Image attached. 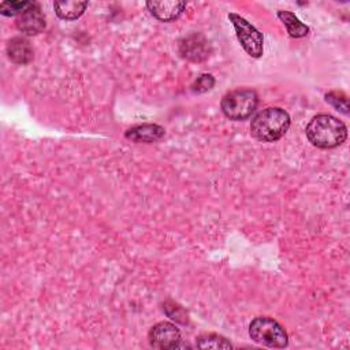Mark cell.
Masks as SVG:
<instances>
[{
    "label": "cell",
    "instance_id": "cell-1",
    "mask_svg": "<svg viewBox=\"0 0 350 350\" xmlns=\"http://www.w3.org/2000/svg\"><path fill=\"white\" fill-rule=\"evenodd\" d=\"M305 133L309 142L320 149L336 148L342 145L347 137L345 123L325 113L313 116L308 123Z\"/></svg>",
    "mask_w": 350,
    "mask_h": 350
},
{
    "label": "cell",
    "instance_id": "cell-2",
    "mask_svg": "<svg viewBox=\"0 0 350 350\" xmlns=\"http://www.w3.org/2000/svg\"><path fill=\"white\" fill-rule=\"evenodd\" d=\"M290 129V115L279 108L269 107L260 111L250 123L252 135L261 142H275Z\"/></svg>",
    "mask_w": 350,
    "mask_h": 350
},
{
    "label": "cell",
    "instance_id": "cell-3",
    "mask_svg": "<svg viewBox=\"0 0 350 350\" xmlns=\"http://www.w3.org/2000/svg\"><path fill=\"white\" fill-rule=\"evenodd\" d=\"M258 97L252 89H237L223 96L220 107L223 113L231 120H245L257 108Z\"/></svg>",
    "mask_w": 350,
    "mask_h": 350
},
{
    "label": "cell",
    "instance_id": "cell-4",
    "mask_svg": "<svg viewBox=\"0 0 350 350\" xmlns=\"http://www.w3.org/2000/svg\"><path fill=\"white\" fill-rule=\"evenodd\" d=\"M250 338L262 346L283 349L288 345V336L284 328L271 317H256L249 325Z\"/></svg>",
    "mask_w": 350,
    "mask_h": 350
},
{
    "label": "cell",
    "instance_id": "cell-5",
    "mask_svg": "<svg viewBox=\"0 0 350 350\" xmlns=\"http://www.w3.org/2000/svg\"><path fill=\"white\" fill-rule=\"evenodd\" d=\"M228 19L232 23L237 33V38L241 42L245 52L254 59L261 57L264 52L262 34L250 22H247L245 18H242L238 14H234V12L228 14Z\"/></svg>",
    "mask_w": 350,
    "mask_h": 350
},
{
    "label": "cell",
    "instance_id": "cell-6",
    "mask_svg": "<svg viewBox=\"0 0 350 350\" xmlns=\"http://www.w3.org/2000/svg\"><path fill=\"white\" fill-rule=\"evenodd\" d=\"M180 331L176 325L161 321L152 327L149 332V343L154 349L160 350H170L180 347Z\"/></svg>",
    "mask_w": 350,
    "mask_h": 350
},
{
    "label": "cell",
    "instance_id": "cell-7",
    "mask_svg": "<svg viewBox=\"0 0 350 350\" xmlns=\"http://www.w3.org/2000/svg\"><path fill=\"white\" fill-rule=\"evenodd\" d=\"M179 53L186 60L202 62L209 57L211 46L202 34L194 33L179 41Z\"/></svg>",
    "mask_w": 350,
    "mask_h": 350
},
{
    "label": "cell",
    "instance_id": "cell-8",
    "mask_svg": "<svg viewBox=\"0 0 350 350\" xmlns=\"http://www.w3.org/2000/svg\"><path fill=\"white\" fill-rule=\"evenodd\" d=\"M16 27L26 36H36L45 29V16L37 3H30V5L18 15Z\"/></svg>",
    "mask_w": 350,
    "mask_h": 350
},
{
    "label": "cell",
    "instance_id": "cell-9",
    "mask_svg": "<svg viewBox=\"0 0 350 350\" xmlns=\"http://www.w3.org/2000/svg\"><path fill=\"white\" fill-rule=\"evenodd\" d=\"M148 10L150 14L161 21V22H171L178 19L186 8V1L182 0H163V1H148Z\"/></svg>",
    "mask_w": 350,
    "mask_h": 350
},
{
    "label": "cell",
    "instance_id": "cell-10",
    "mask_svg": "<svg viewBox=\"0 0 350 350\" xmlns=\"http://www.w3.org/2000/svg\"><path fill=\"white\" fill-rule=\"evenodd\" d=\"M165 134L164 127L159 126V124H152V123H146V124H139V126H134L131 129H129L124 133V137L133 142H156L159 139H161Z\"/></svg>",
    "mask_w": 350,
    "mask_h": 350
},
{
    "label": "cell",
    "instance_id": "cell-11",
    "mask_svg": "<svg viewBox=\"0 0 350 350\" xmlns=\"http://www.w3.org/2000/svg\"><path fill=\"white\" fill-rule=\"evenodd\" d=\"M7 55L16 64H27L33 60V48L23 37H14L7 44Z\"/></svg>",
    "mask_w": 350,
    "mask_h": 350
},
{
    "label": "cell",
    "instance_id": "cell-12",
    "mask_svg": "<svg viewBox=\"0 0 350 350\" xmlns=\"http://www.w3.org/2000/svg\"><path fill=\"white\" fill-rule=\"evenodd\" d=\"M86 1H75V0H66V1H55L53 8L56 15L64 21H74L79 18L83 11L86 10Z\"/></svg>",
    "mask_w": 350,
    "mask_h": 350
},
{
    "label": "cell",
    "instance_id": "cell-13",
    "mask_svg": "<svg viewBox=\"0 0 350 350\" xmlns=\"http://www.w3.org/2000/svg\"><path fill=\"white\" fill-rule=\"evenodd\" d=\"M278 18L283 22V25L287 29V33L290 37L293 38H302L305 36H308L309 33V27L302 23L295 14H293L291 11H284V10H279L278 11Z\"/></svg>",
    "mask_w": 350,
    "mask_h": 350
},
{
    "label": "cell",
    "instance_id": "cell-14",
    "mask_svg": "<svg viewBox=\"0 0 350 350\" xmlns=\"http://www.w3.org/2000/svg\"><path fill=\"white\" fill-rule=\"evenodd\" d=\"M198 349H232V345L217 334H204L197 338Z\"/></svg>",
    "mask_w": 350,
    "mask_h": 350
},
{
    "label": "cell",
    "instance_id": "cell-15",
    "mask_svg": "<svg viewBox=\"0 0 350 350\" xmlns=\"http://www.w3.org/2000/svg\"><path fill=\"white\" fill-rule=\"evenodd\" d=\"M327 103H329L336 111H340L342 113H349V100L347 96L342 92H329L325 94Z\"/></svg>",
    "mask_w": 350,
    "mask_h": 350
},
{
    "label": "cell",
    "instance_id": "cell-16",
    "mask_svg": "<svg viewBox=\"0 0 350 350\" xmlns=\"http://www.w3.org/2000/svg\"><path fill=\"white\" fill-rule=\"evenodd\" d=\"M31 1H4L0 4V14L5 16H15L23 12Z\"/></svg>",
    "mask_w": 350,
    "mask_h": 350
},
{
    "label": "cell",
    "instance_id": "cell-17",
    "mask_svg": "<svg viewBox=\"0 0 350 350\" xmlns=\"http://www.w3.org/2000/svg\"><path fill=\"white\" fill-rule=\"evenodd\" d=\"M164 312L170 319H172L178 323H182V324L187 323V313L183 310L182 306H179L178 304H175L172 301L164 302Z\"/></svg>",
    "mask_w": 350,
    "mask_h": 350
},
{
    "label": "cell",
    "instance_id": "cell-18",
    "mask_svg": "<svg viewBox=\"0 0 350 350\" xmlns=\"http://www.w3.org/2000/svg\"><path fill=\"white\" fill-rule=\"evenodd\" d=\"M215 86V78L211 74H201L194 83L191 85V90L194 93H205Z\"/></svg>",
    "mask_w": 350,
    "mask_h": 350
}]
</instances>
